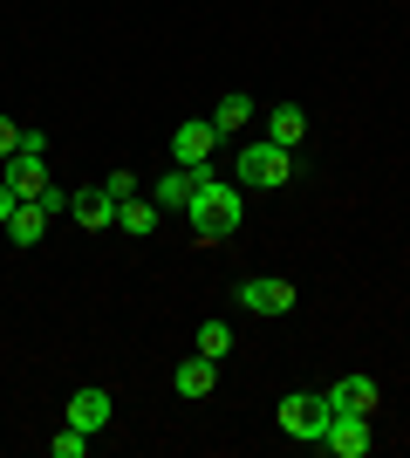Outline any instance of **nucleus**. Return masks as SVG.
<instances>
[{
	"instance_id": "f257e3e1",
	"label": "nucleus",
	"mask_w": 410,
	"mask_h": 458,
	"mask_svg": "<svg viewBox=\"0 0 410 458\" xmlns=\"http://www.w3.org/2000/svg\"><path fill=\"white\" fill-rule=\"evenodd\" d=\"M185 219H192L198 240H233L239 219H247V191L213 178V172H198V191H192V206H185Z\"/></svg>"
},
{
	"instance_id": "f03ea898",
	"label": "nucleus",
	"mask_w": 410,
	"mask_h": 458,
	"mask_svg": "<svg viewBox=\"0 0 410 458\" xmlns=\"http://www.w3.org/2000/svg\"><path fill=\"white\" fill-rule=\"evenodd\" d=\"M288 178H294L288 144H273V137H254V144H239V172H233V185H239V191H273V185H288Z\"/></svg>"
},
{
	"instance_id": "7ed1b4c3",
	"label": "nucleus",
	"mask_w": 410,
	"mask_h": 458,
	"mask_svg": "<svg viewBox=\"0 0 410 458\" xmlns=\"http://www.w3.org/2000/svg\"><path fill=\"white\" fill-rule=\"evenodd\" d=\"M273 418H280V431H288V438H308V445H322V431H329V397H308V390H294V397H280V411H273Z\"/></svg>"
},
{
	"instance_id": "20e7f679",
	"label": "nucleus",
	"mask_w": 410,
	"mask_h": 458,
	"mask_svg": "<svg viewBox=\"0 0 410 458\" xmlns=\"http://www.w3.org/2000/svg\"><path fill=\"white\" fill-rule=\"evenodd\" d=\"M213 151H219V123L213 116H192V123L172 131V165H185V172H205Z\"/></svg>"
},
{
	"instance_id": "39448f33",
	"label": "nucleus",
	"mask_w": 410,
	"mask_h": 458,
	"mask_svg": "<svg viewBox=\"0 0 410 458\" xmlns=\"http://www.w3.org/2000/svg\"><path fill=\"white\" fill-rule=\"evenodd\" d=\"M239 308H254V315H288V308H294V281H280V274L239 281Z\"/></svg>"
},
{
	"instance_id": "423d86ee",
	"label": "nucleus",
	"mask_w": 410,
	"mask_h": 458,
	"mask_svg": "<svg viewBox=\"0 0 410 458\" xmlns=\"http://www.w3.org/2000/svg\"><path fill=\"white\" fill-rule=\"evenodd\" d=\"M322 445H329L335 458H363V452H370V418H356V411H335L329 431H322Z\"/></svg>"
},
{
	"instance_id": "0eeeda50",
	"label": "nucleus",
	"mask_w": 410,
	"mask_h": 458,
	"mask_svg": "<svg viewBox=\"0 0 410 458\" xmlns=\"http://www.w3.org/2000/svg\"><path fill=\"white\" fill-rule=\"evenodd\" d=\"M69 212H76V226H89V233L117 226V199H110L103 185H82V191H69Z\"/></svg>"
},
{
	"instance_id": "6e6552de",
	"label": "nucleus",
	"mask_w": 410,
	"mask_h": 458,
	"mask_svg": "<svg viewBox=\"0 0 410 458\" xmlns=\"http://www.w3.org/2000/svg\"><path fill=\"white\" fill-rule=\"evenodd\" d=\"M117 418V403H110V390H69V424H82L89 438H96L103 424Z\"/></svg>"
},
{
	"instance_id": "1a4fd4ad",
	"label": "nucleus",
	"mask_w": 410,
	"mask_h": 458,
	"mask_svg": "<svg viewBox=\"0 0 410 458\" xmlns=\"http://www.w3.org/2000/svg\"><path fill=\"white\" fill-rule=\"evenodd\" d=\"M0 178L14 185V199H41V191H48V165H41L35 151H14V157H7V172H0Z\"/></svg>"
},
{
	"instance_id": "9d476101",
	"label": "nucleus",
	"mask_w": 410,
	"mask_h": 458,
	"mask_svg": "<svg viewBox=\"0 0 410 458\" xmlns=\"http://www.w3.org/2000/svg\"><path fill=\"white\" fill-rule=\"evenodd\" d=\"M322 397H329V411H356V418H370V411H376V383L370 377H342V383H329Z\"/></svg>"
},
{
	"instance_id": "9b49d317",
	"label": "nucleus",
	"mask_w": 410,
	"mask_h": 458,
	"mask_svg": "<svg viewBox=\"0 0 410 458\" xmlns=\"http://www.w3.org/2000/svg\"><path fill=\"white\" fill-rule=\"evenodd\" d=\"M213 383H219L213 356H185V363L172 369V390H178V397H213Z\"/></svg>"
},
{
	"instance_id": "f8f14e48",
	"label": "nucleus",
	"mask_w": 410,
	"mask_h": 458,
	"mask_svg": "<svg viewBox=\"0 0 410 458\" xmlns=\"http://www.w3.org/2000/svg\"><path fill=\"white\" fill-rule=\"evenodd\" d=\"M192 191H198V172L172 165V172L157 178V191H151V199H157V212H185V206H192Z\"/></svg>"
},
{
	"instance_id": "ddd939ff",
	"label": "nucleus",
	"mask_w": 410,
	"mask_h": 458,
	"mask_svg": "<svg viewBox=\"0 0 410 458\" xmlns=\"http://www.w3.org/2000/svg\"><path fill=\"white\" fill-rule=\"evenodd\" d=\"M41 226H48V212H41V199H21V206H14V219H7L0 233H7L14 247H35V240H41Z\"/></svg>"
},
{
	"instance_id": "4468645a",
	"label": "nucleus",
	"mask_w": 410,
	"mask_h": 458,
	"mask_svg": "<svg viewBox=\"0 0 410 458\" xmlns=\"http://www.w3.org/2000/svg\"><path fill=\"white\" fill-rule=\"evenodd\" d=\"M267 137L294 151V144L308 137V110H301V103H280V110H267Z\"/></svg>"
},
{
	"instance_id": "2eb2a0df",
	"label": "nucleus",
	"mask_w": 410,
	"mask_h": 458,
	"mask_svg": "<svg viewBox=\"0 0 410 458\" xmlns=\"http://www.w3.org/2000/svg\"><path fill=\"white\" fill-rule=\"evenodd\" d=\"M213 123H219V137H233V131H247L254 123V96H219V110H213Z\"/></svg>"
},
{
	"instance_id": "dca6fc26",
	"label": "nucleus",
	"mask_w": 410,
	"mask_h": 458,
	"mask_svg": "<svg viewBox=\"0 0 410 458\" xmlns=\"http://www.w3.org/2000/svg\"><path fill=\"white\" fill-rule=\"evenodd\" d=\"M117 226H123V233H137V240H144V233L157 226V199H123V206H117Z\"/></svg>"
},
{
	"instance_id": "f3484780",
	"label": "nucleus",
	"mask_w": 410,
	"mask_h": 458,
	"mask_svg": "<svg viewBox=\"0 0 410 458\" xmlns=\"http://www.w3.org/2000/svg\"><path fill=\"white\" fill-rule=\"evenodd\" d=\"M48 452H55V458H82V452H89V431H82V424H62L55 438H48Z\"/></svg>"
},
{
	"instance_id": "a211bd4d",
	"label": "nucleus",
	"mask_w": 410,
	"mask_h": 458,
	"mask_svg": "<svg viewBox=\"0 0 410 458\" xmlns=\"http://www.w3.org/2000/svg\"><path fill=\"white\" fill-rule=\"evenodd\" d=\"M226 349H233V328H226V322H205V328H198V356H213V363H219Z\"/></svg>"
},
{
	"instance_id": "6ab92c4d",
	"label": "nucleus",
	"mask_w": 410,
	"mask_h": 458,
	"mask_svg": "<svg viewBox=\"0 0 410 458\" xmlns=\"http://www.w3.org/2000/svg\"><path fill=\"white\" fill-rule=\"evenodd\" d=\"M103 191H110L117 206H123V199H137V172H130V165H117V172L103 178Z\"/></svg>"
},
{
	"instance_id": "aec40b11",
	"label": "nucleus",
	"mask_w": 410,
	"mask_h": 458,
	"mask_svg": "<svg viewBox=\"0 0 410 458\" xmlns=\"http://www.w3.org/2000/svg\"><path fill=\"white\" fill-rule=\"evenodd\" d=\"M14 151H21V123H14V116H0V165H7Z\"/></svg>"
},
{
	"instance_id": "412c9836",
	"label": "nucleus",
	"mask_w": 410,
	"mask_h": 458,
	"mask_svg": "<svg viewBox=\"0 0 410 458\" xmlns=\"http://www.w3.org/2000/svg\"><path fill=\"white\" fill-rule=\"evenodd\" d=\"M14 206H21V199H14V185H7V178H0V226H7V219H14Z\"/></svg>"
}]
</instances>
